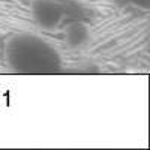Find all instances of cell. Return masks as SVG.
I'll list each match as a JSON object with an SVG mask.
<instances>
[{
  "mask_svg": "<svg viewBox=\"0 0 150 150\" xmlns=\"http://www.w3.org/2000/svg\"><path fill=\"white\" fill-rule=\"evenodd\" d=\"M5 62L8 68L21 75H50L63 68L57 48L33 33L12 35L5 45Z\"/></svg>",
  "mask_w": 150,
  "mask_h": 150,
  "instance_id": "cell-1",
  "label": "cell"
},
{
  "mask_svg": "<svg viewBox=\"0 0 150 150\" xmlns=\"http://www.w3.org/2000/svg\"><path fill=\"white\" fill-rule=\"evenodd\" d=\"M35 23L44 30H53L63 21L65 12L57 0H35L30 6Z\"/></svg>",
  "mask_w": 150,
  "mask_h": 150,
  "instance_id": "cell-2",
  "label": "cell"
},
{
  "mask_svg": "<svg viewBox=\"0 0 150 150\" xmlns=\"http://www.w3.org/2000/svg\"><path fill=\"white\" fill-rule=\"evenodd\" d=\"M65 39H66L68 45L72 47V48L81 47L90 39V30L87 29L86 24H83V23L69 24L65 30Z\"/></svg>",
  "mask_w": 150,
  "mask_h": 150,
  "instance_id": "cell-3",
  "label": "cell"
},
{
  "mask_svg": "<svg viewBox=\"0 0 150 150\" xmlns=\"http://www.w3.org/2000/svg\"><path fill=\"white\" fill-rule=\"evenodd\" d=\"M132 5H135L137 8H140L143 11H147L150 8V0H129Z\"/></svg>",
  "mask_w": 150,
  "mask_h": 150,
  "instance_id": "cell-4",
  "label": "cell"
}]
</instances>
